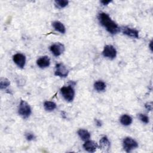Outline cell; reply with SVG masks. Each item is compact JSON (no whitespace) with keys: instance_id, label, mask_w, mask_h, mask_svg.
Instances as JSON below:
<instances>
[{"instance_id":"obj_17","label":"cell","mask_w":153,"mask_h":153,"mask_svg":"<svg viewBox=\"0 0 153 153\" xmlns=\"http://www.w3.org/2000/svg\"><path fill=\"white\" fill-rule=\"evenodd\" d=\"M44 109L48 111H52L56 108V104L51 101H45L44 103Z\"/></svg>"},{"instance_id":"obj_14","label":"cell","mask_w":153,"mask_h":153,"mask_svg":"<svg viewBox=\"0 0 153 153\" xmlns=\"http://www.w3.org/2000/svg\"><path fill=\"white\" fill-rule=\"evenodd\" d=\"M78 134L80 137V138L83 140H88L90 137V133L84 129H79L78 131Z\"/></svg>"},{"instance_id":"obj_13","label":"cell","mask_w":153,"mask_h":153,"mask_svg":"<svg viewBox=\"0 0 153 153\" xmlns=\"http://www.w3.org/2000/svg\"><path fill=\"white\" fill-rule=\"evenodd\" d=\"M53 26L54 29L61 33H65L66 32V29L65 26L61 22L59 21H55L53 23Z\"/></svg>"},{"instance_id":"obj_16","label":"cell","mask_w":153,"mask_h":153,"mask_svg":"<svg viewBox=\"0 0 153 153\" xmlns=\"http://www.w3.org/2000/svg\"><path fill=\"white\" fill-rule=\"evenodd\" d=\"M94 87L96 90H97L98 91H102L105 90V89L106 88V84L103 81L99 80L94 82Z\"/></svg>"},{"instance_id":"obj_12","label":"cell","mask_w":153,"mask_h":153,"mask_svg":"<svg viewBox=\"0 0 153 153\" xmlns=\"http://www.w3.org/2000/svg\"><path fill=\"white\" fill-rule=\"evenodd\" d=\"M37 65L41 68H45L49 66L50 64V60L47 56H42L39 58L36 61Z\"/></svg>"},{"instance_id":"obj_18","label":"cell","mask_w":153,"mask_h":153,"mask_svg":"<svg viewBox=\"0 0 153 153\" xmlns=\"http://www.w3.org/2000/svg\"><path fill=\"white\" fill-rule=\"evenodd\" d=\"M55 5L59 8H62L66 7L69 3L68 1L65 0H56L54 1Z\"/></svg>"},{"instance_id":"obj_22","label":"cell","mask_w":153,"mask_h":153,"mask_svg":"<svg viewBox=\"0 0 153 153\" xmlns=\"http://www.w3.org/2000/svg\"><path fill=\"white\" fill-rule=\"evenodd\" d=\"M145 108H146V109H148V111H151L152 109V102H148V103H145Z\"/></svg>"},{"instance_id":"obj_10","label":"cell","mask_w":153,"mask_h":153,"mask_svg":"<svg viewBox=\"0 0 153 153\" xmlns=\"http://www.w3.org/2000/svg\"><path fill=\"white\" fill-rule=\"evenodd\" d=\"M122 32L124 34L128 36L135 38H139V32L136 29L124 26L122 27Z\"/></svg>"},{"instance_id":"obj_6","label":"cell","mask_w":153,"mask_h":153,"mask_svg":"<svg viewBox=\"0 0 153 153\" xmlns=\"http://www.w3.org/2000/svg\"><path fill=\"white\" fill-rule=\"evenodd\" d=\"M102 54L104 57L113 59L117 56V50L112 45H106L104 47Z\"/></svg>"},{"instance_id":"obj_21","label":"cell","mask_w":153,"mask_h":153,"mask_svg":"<svg viewBox=\"0 0 153 153\" xmlns=\"http://www.w3.org/2000/svg\"><path fill=\"white\" fill-rule=\"evenodd\" d=\"M26 138L27 140L29 141H30V140H32L35 139V136L33 133H27L26 134Z\"/></svg>"},{"instance_id":"obj_8","label":"cell","mask_w":153,"mask_h":153,"mask_svg":"<svg viewBox=\"0 0 153 153\" xmlns=\"http://www.w3.org/2000/svg\"><path fill=\"white\" fill-rule=\"evenodd\" d=\"M14 62L20 68H23L26 63L25 56L21 53H17L13 57Z\"/></svg>"},{"instance_id":"obj_15","label":"cell","mask_w":153,"mask_h":153,"mask_svg":"<svg viewBox=\"0 0 153 153\" xmlns=\"http://www.w3.org/2000/svg\"><path fill=\"white\" fill-rule=\"evenodd\" d=\"M120 123L124 126H128L132 123V118L130 116L124 114L120 118Z\"/></svg>"},{"instance_id":"obj_11","label":"cell","mask_w":153,"mask_h":153,"mask_svg":"<svg viewBox=\"0 0 153 153\" xmlns=\"http://www.w3.org/2000/svg\"><path fill=\"white\" fill-rule=\"evenodd\" d=\"M99 148L104 152H107L109 151L110 148V142L107 137L104 136L100 139Z\"/></svg>"},{"instance_id":"obj_19","label":"cell","mask_w":153,"mask_h":153,"mask_svg":"<svg viewBox=\"0 0 153 153\" xmlns=\"http://www.w3.org/2000/svg\"><path fill=\"white\" fill-rule=\"evenodd\" d=\"M10 84V81L5 78H2L1 79V81H0V87L1 89H4V88H6L8 86H9Z\"/></svg>"},{"instance_id":"obj_24","label":"cell","mask_w":153,"mask_h":153,"mask_svg":"<svg viewBox=\"0 0 153 153\" xmlns=\"http://www.w3.org/2000/svg\"><path fill=\"white\" fill-rule=\"evenodd\" d=\"M95 121H96V125L99 127H100L102 126V123L100 120H95Z\"/></svg>"},{"instance_id":"obj_2","label":"cell","mask_w":153,"mask_h":153,"mask_svg":"<svg viewBox=\"0 0 153 153\" xmlns=\"http://www.w3.org/2000/svg\"><path fill=\"white\" fill-rule=\"evenodd\" d=\"M18 112L23 118H27L31 114V108L26 102L22 100L19 104Z\"/></svg>"},{"instance_id":"obj_7","label":"cell","mask_w":153,"mask_h":153,"mask_svg":"<svg viewBox=\"0 0 153 153\" xmlns=\"http://www.w3.org/2000/svg\"><path fill=\"white\" fill-rule=\"evenodd\" d=\"M50 50L54 56H59L65 51V46L61 43L57 42L51 45L50 47Z\"/></svg>"},{"instance_id":"obj_3","label":"cell","mask_w":153,"mask_h":153,"mask_svg":"<svg viewBox=\"0 0 153 153\" xmlns=\"http://www.w3.org/2000/svg\"><path fill=\"white\" fill-rule=\"evenodd\" d=\"M60 92L65 99L68 102H72L75 96V91L71 85L63 87L60 88Z\"/></svg>"},{"instance_id":"obj_9","label":"cell","mask_w":153,"mask_h":153,"mask_svg":"<svg viewBox=\"0 0 153 153\" xmlns=\"http://www.w3.org/2000/svg\"><path fill=\"white\" fill-rule=\"evenodd\" d=\"M83 148L85 150L90 152H94L96 151L97 148H99V145L96 142L93 140H86L83 145Z\"/></svg>"},{"instance_id":"obj_20","label":"cell","mask_w":153,"mask_h":153,"mask_svg":"<svg viewBox=\"0 0 153 153\" xmlns=\"http://www.w3.org/2000/svg\"><path fill=\"white\" fill-rule=\"evenodd\" d=\"M138 117H139V118L140 120V121H142L143 123L145 124H147L149 123V117L147 115L143 114H139Z\"/></svg>"},{"instance_id":"obj_25","label":"cell","mask_w":153,"mask_h":153,"mask_svg":"<svg viewBox=\"0 0 153 153\" xmlns=\"http://www.w3.org/2000/svg\"><path fill=\"white\" fill-rule=\"evenodd\" d=\"M152 41H151L150 42V43H149V48H150V50H151V51H152Z\"/></svg>"},{"instance_id":"obj_1","label":"cell","mask_w":153,"mask_h":153,"mask_svg":"<svg viewBox=\"0 0 153 153\" xmlns=\"http://www.w3.org/2000/svg\"><path fill=\"white\" fill-rule=\"evenodd\" d=\"M98 19L100 24L103 27H105L107 31L110 33L114 35L120 32V27L114 21L111 19L108 14L105 13H100L99 14Z\"/></svg>"},{"instance_id":"obj_4","label":"cell","mask_w":153,"mask_h":153,"mask_svg":"<svg viewBox=\"0 0 153 153\" xmlns=\"http://www.w3.org/2000/svg\"><path fill=\"white\" fill-rule=\"evenodd\" d=\"M123 145L124 149L127 152H131L133 149L136 148L138 146L137 142L130 137H126L124 139L123 142Z\"/></svg>"},{"instance_id":"obj_23","label":"cell","mask_w":153,"mask_h":153,"mask_svg":"<svg viewBox=\"0 0 153 153\" xmlns=\"http://www.w3.org/2000/svg\"><path fill=\"white\" fill-rule=\"evenodd\" d=\"M111 2V1H101L100 3L103 5H108L109 3H110Z\"/></svg>"},{"instance_id":"obj_5","label":"cell","mask_w":153,"mask_h":153,"mask_svg":"<svg viewBox=\"0 0 153 153\" xmlns=\"http://www.w3.org/2000/svg\"><path fill=\"white\" fill-rule=\"evenodd\" d=\"M69 74V70L63 63H58L56 65L54 74L56 76L65 78L68 76Z\"/></svg>"}]
</instances>
